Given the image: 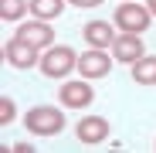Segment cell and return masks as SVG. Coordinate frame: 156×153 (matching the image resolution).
Returning <instances> with one entry per match:
<instances>
[{
	"instance_id": "obj_14",
	"label": "cell",
	"mask_w": 156,
	"mask_h": 153,
	"mask_svg": "<svg viewBox=\"0 0 156 153\" xmlns=\"http://www.w3.org/2000/svg\"><path fill=\"white\" fill-rule=\"evenodd\" d=\"M14 119H17V106H14L10 95H4L0 99V126H10Z\"/></svg>"
},
{
	"instance_id": "obj_11",
	"label": "cell",
	"mask_w": 156,
	"mask_h": 153,
	"mask_svg": "<svg viewBox=\"0 0 156 153\" xmlns=\"http://www.w3.org/2000/svg\"><path fill=\"white\" fill-rule=\"evenodd\" d=\"M65 4L68 0H27V7H31V17L37 20H55L65 14Z\"/></svg>"
},
{
	"instance_id": "obj_1",
	"label": "cell",
	"mask_w": 156,
	"mask_h": 153,
	"mask_svg": "<svg viewBox=\"0 0 156 153\" xmlns=\"http://www.w3.org/2000/svg\"><path fill=\"white\" fill-rule=\"evenodd\" d=\"M41 75L44 78H68L71 71H78V55L68 44H51L41 51Z\"/></svg>"
},
{
	"instance_id": "obj_6",
	"label": "cell",
	"mask_w": 156,
	"mask_h": 153,
	"mask_svg": "<svg viewBox=\"0 0 156 153\" xmlns=\"http://www.w3.org/2000/svg\"><path fill=\"white\" fill-rule=\"evenodd\" d=\"M92 99H95V92H92L88 78H68V82H61L58 102H61L65 109H88Z\"/></svg>"
},
{
	"instance_id": "obj_15",
	"label": "cell",
	"mask_w": 156,
	"mask_h": 153,
	"mask_svg": "<svg viewBox=\"0 0 156 153\" xmlns=\"http://www.w3.org/2000/svg\"><path fill=\"white\" fill-rule=\"evenodd\" d=\"M71 7H78V10H92V7H102L105 0H68Z\"/></svg>"
},
{
	"instance_id": "obj_8",
	"label": "cell",
	"mask_w": 156,
	"mask_h": 153,
	"mask_svg": "<svg viewBox=\"0 0 156 153\" xmlns=\"http://www.w3.org/2000/svg\"><path fill=\"white\" fill-rule=\"evenodd\" d=\"M75 136H78V143H85V146L105 143L109 140V119L105 116H85V119H78Z\"/></svg>"
},
{
	"instance_id": "obj_17",
	"label": "cell",
	"mask_w": 156,
	"mask_h": 153,
	"mask_svg": "<svg viewBox=\"0 0 156 153\" xmlns=\"http://www.w3.org/2000/svg\"><path fill=\"white\" fill-rule=\"evenodd\" d=\"M146 7L153 10V17H156V0H146Z\"/></svg>"
},
{
	"instance_id": "obj_7",
	"label": "cell",
	"mask_w": 156,
	"mask_h": 153,
	"mask_svg": "<svg viewBox=\"0 0 156 153\" xmlns=\"http://www.w3.org/2000/svg\"><path fill=\"white\" fill-rule=\"evenodd\" d=\"M14 34H17V38H24L27 44H34V48H41V51L55 44V27H51V20H37V17L20 20Z\"/></svg>"
},
{
	"instance_id": "obj_4",
	"label": "cell",
	"mask_w": 156,
	"mask_h": 153,
	"mask_svg": "<svg viewBox=\"0 0 156 153\" xmlns=\"http://www.w3.org/2000/svg\"><path fill=\"white\" fill-rule=\"evenodd\" d=\"M112 51H102V48H88V51H82L78 55V75L82 78H88V82H95V78H105V75L112 71Z\"/></svg>"
},
{
	"instance_id": "obj_13",
	"label": "cell",
	"mask_w": 156,
	"mask_h": 153,
	"mask_svg": "<svg viewBox=\"0 0 156 153\" xmlns=\"http://www.w3.org/2000/svg\"><path fill=\"white\" fill-rule=\"evenodd\" d=\"M24 14H31L27 0H0V17L4 20H24Z\"/></svg>"
},
{
	"instance_id": "obj_18",
	"label": "cell",
	"mask_w": 156,
	"mask_h": 153,
	"mask_svg": "<svg viewBox=\"0 0 156 153\" xmlns=\"http://www.w3.org/2000/svg\"><path fill=\"white\" fill-rule=\"evenodd\" d=\"M153 150H156V143H153Z\"/></svg>"
},
{
	"instance_id": "obj_16",
	"label": "cell",
	"mask_w": 156,
	"mask_h": 153,
	"mask_svg": "<svg viewBox=\"0 0 156 153\" xmlns=\"http://www.w3.org/2000/svg\"><path fill=\"white\" fill-rule=\"evenodd\" d=\"M7 150H10V153H34V146H31L27 140H20V143H10Z\"/></svg>"
},
{
	"instance_id": "obj_5",
	"label": "cell",
	"mask_w": 156,
	"mask_h": 153,
	"mask_svg": "<svg viewBox=\"0 0 156 153\" xmlns=\"http://www.w3.org/2000/svg\"><path fill=\"white\" fill-rule=\"evenodd\" d=\"M4 58H7V65H14V68H37L41 65V48H34V44H27L24 38H10L7 44H4Z\"/></svg>"
},
{
	"instance_id": "obj_12",
	"label": "cell",
	"mask_w": 156,
	"mask_h": 153,
	"mask_svg": "<svg viewBox=\"0 0 156 153\" xmlns=\"http://www.w3.org/2000/svg\"><path fill=\"white\" fill-rule=\"evenodd\" d=\"M133 82L136 85H156V55H143L133 61Z\"/></svg>"
},
{
	"instance_id": "obj_2",
	"label": "cell",
	"mask_w": 156,
	"mask_h": 153,
	"mask_svg": "<svg viewBox=\"0 0 156 153\" xmlns=\"http://www.w3.org/2000/svg\"><path fill=\"white\" fill-rule=\"evenodd\" d=\"M65 109V106H61ZM58 106H34L24 112V126L31 136H58L65 129V112Z\"/></svg>"
},
{
	"instance_id": "obj_10",
	"label": "cell",
	"mask_w": 156,
	"mask_h": 153,
	"mask_svg": "<svg viewBox=\"0 0 156 153\" xmlns=\"http://www.w3.org/2000/svg\"><path fill=\"white\" fill-rule=\"evenodd\" d=\"M115 38H119V27H115V24H109V20H88L85 27H82V41H85L88 48L109 51Z\"/></svg>"
},
{
	"instance_id": "obj_9",
	"label": "cell",
	"mask_w": 156,
	"mask_h": 153,
	"mask_svg": "<svg viewBox=\"0 0 156 153\" xmlns=\"http://www.w3.org/2000/svg\"><path fill=\"white\" fill-rule=\"evenodd\" d=\"M112 58L115 61H126V65H133V61H139L143 55H146V44H143V38L139 34H129V31H119V38L112 41Z\"/></svg>"
},
{
	"instance_id": "obj_3",
	"label": "cell",
	"mask_w": 156,
	"mask_h": 153,
	"mask_svg": "<svg viewBox=\"0 0 156 153\" xmlns=\"http://www.w3.org/2000/svg\"><path fill=\"white\" fill-rule=\"evenodd\" d=\"M112 24L119 31H129V34H143L149 24H153V10L139 0H119V7L112 14Z\"/></svg>"
}]
</instances>
